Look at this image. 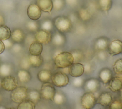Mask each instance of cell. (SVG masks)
Masks as SVG:
<instances>
[{
    "instance_id": "cell-22",
    "label": "cell",
    "mask_w": 122,
    "mask_h": 109,
    "mask_svg": "<svg viewBox=\"0 0 122 109\" xmlns=\"http://www.w3.org/2000/svg\"><path fill=\"white\" fill-rule=\"evenodd\" d=\"M18 77L19 80L24 83H28L31 79L30 74L26 70L21 69L18 72Z\"/></svg>"
},
{
    "instance_id": "cell-31",
    "label": "cell",
    "mask_w": 122,
    "mask_h": 109,
    "mask_svg": "<svg viewBox=\"0 0 122 109\" xmlns=\"http://www.w3.org/2000/svg\"><path fill=\"white\" fill-rule=\"evenodd\" d=\"M65 97L62 93L56 92L53 98V101L57 105H62L65 101Z\"/></svg>"
},
{
    "instance_id": "cell-51",
    "label": "cell",
    "mask_w": 122,
    "mask_h": 109,
    "mask_svg": "<svg viewBox=\"0 0 122 109\" xmlns=\"http://www.w3.org/2000/svg\"><path fill=\"white\" fill-rule=\"evenodd\" d=\"M105 109H109V108H106Z\"/></svg>"
},
{
    "instance_id": "cell-48",
    "label": "cell",
    "mask_w": 122,
    "mask_h": 109,
    "mask_svg": "<svg viewBox=\"0 0 122 109\" xmlns=\"http://www.w3.org/2000/svg\"><path fill=\"white\" fill-rule=\"evenodd\" d=\"M6 109H15L14 108H7Z\"/></svg>"
},
{
    "instance_id": "cell-41",
    "label": "cell",
    "mask_w": 122,
    "mask_h": 109,
    "mask_svg": "<svg viewBox=\"0 0 122 109\" xmlns=\"http://www.w3.org/2000/svg\"><path fill=\"white\" fill-rule=\"evenodd\" d=\"M84 73H89L92 71V66L90 64L87 63L84 65Z\"/></svg>"
},
{
    "instance_id": "cell-33",
    "label": "cell",
    "mask_w": 122,
    "mask_h": 109,
    "mask_svg": "<svg viewBox=\"0 0 122 109\" xmlns=\"http://www.w3.org/2000/svg\"><path fill=\"white\" fill-rule=\"evenodd\" d=\"M26 28L32 32H37L39 30V25L35 21L28 22L26 24Z\"/></svg>"
},
{
    "instance_id": "cell-49",
    "label": "cell",
    "mask_w": 122,
    "mask_h": 109,
    "mask_svg": "<svg viewBox=\"0 0 122 109\" xmlns=\"http://www.w3.org/2000/svg\"><path fill=\"white\" fill-rule=\"evenodd\" d=\"M1 80L0 79V87H1Z\"/></svg>"
},
{
    "instance_id": "cell-30",
    "label": "cell",
    "mask_w": 122,
    "mask_h": 109,
    "mask_svg": "<svg viewBox=\"0 0 122 109\" xmlns=\"http://www.w3.org/2000/svg\"><path fill=\"white\" fill-rule=\"evenodd\" d=\"M11 71L10 66L7 64H3L0 66V75L4 77L9 76Z\"/></svg>"
},
{
    "instance_id": "cell-19",
    "label": "cell",
    "mask_w": 122,
    "mask_h": 109,
    "mask_svg": "<svg viewBox=\"0 0 122 109\" xmlns=\"http://www.w3.org/2000/svg\"><path fill=\"white\" fill-rule=\"evenodd\" d=\"M51 72L47 69H42L40 71L38 74L37 77L38 79L43 83L50 82L51 79Z\"/></svg>"
},
{
    "instance_id": "cell-32",
    "label": "cell",
    "mask_w": 122,
    "mask_h": 109,
    "mask_svg": "<svg viewBox=\"0 0 122 109\" xmlns=\"http://www.w3.org/2000/svg\"><path fill=\"white\" fill-rule=\"evenodd\" d=\"M53 22L50 19L44 20L41 24V28L42 30L50 31L53 28Z\"/></svg>"
},
{
    "instance_id": "cell-15",
    "label": "cell",
    "mask_w": 122,
    "mask_h": 109,
    "mask_svg": "<svg viewBox=\"0 0 122 109\" xmlns=\"http://www.w3.org/2000/svg\"><path fill=\"white\" fill-rule=\"evenodd\" d=\"M112 77V73L111 69L108 68L102 69L99 74L100 81L104 84H107Z\"/></svg>"
},
{
    "instance_id": "cell-36",
    "label": "cell",
    "mask_w": 122,
    "mask_h": 109,
    "mask_svg": "<svg viewBox=\"0 0 122 109\" xmlns=\"http://www.w3.org/2000/svg\"><path fill=\"white\" fill-rule=\"evenodd\" d=\"M73 55L74 62H79L82 59L83 57V54L79 50H75L71 53Z\"/></svg>"
},
{
    "instance_id": "cell-28",
    "label": "cell",
    "mask_w": 122,
    "mask_h": 109,
    "mask_svg": "<svg viewBox=\"0 0 122 109\" xmlns=\"http://www.w3.org/2000/svg\"><path fill=\"white\" fill-rule=\"evenodd\" d=\"M35 105L30 99H25L21 101L17 106V109H35Z\"/></svg>"
},
{
    "instance_id": "cell-11",
    "label": "cell",
    "mask_w": 122,
    "mask_h": 109,
    "mask_svg": "<svg viewBox=\"0 0 122 109\" xmlns=\"http://www.w3.org/2000/svg\"><path fill=\"white\" fill-rule=\"evenodd\" d=\"M109 54L111 56L118 55L122 53V41L114 40L110 42L107 47Z\"/></svg>"
},
{
    "instance_id": "cell-1",
    "label": "cell",
    "mask_w": 122,
    "mask_h": 109,
    "mask_svg": "<svg viewBox=\"0 0 122 109\" xmlns=\"http://www.w3.org/2000/svg\"><path fill=\"white\" fill-rule=\"evenodd\" d=\"M54 63L57 68H67L74 63V58L71 52H61L54 57Z\"/></svg>"
},
{
    "instance_id": "cell-10",
    "label": "cell",
    "mask_w": 122,
    "mask_h": 109,
    "mask_svg": "<svg viewBox=\"0 0 122 109\" xmlns=\"http://www.w3.org/2000/svg\"><path fill=\"white\" fill-rule=\"evenodd\" d=\"M84 89L86 92L94 93L97 91L100 87V81L95 78H90L84 81Z\"/></svg>"
},
{
    "instance_id": "cell-14",
    "label": "cell",
    "mask_w": 122,
    "mask_h": 109,
    "mask_svg": "<svg viewBox=\"0 0 122 109\" xmlns=\"http://www.w3.org/2000/svg\"><path fill=\"white\" fill-rule=\"evenodd\" d=\"M112 101V97L110 93L109 92H103L98 97L97 99V103L103 107H106L109 106Z\"/></svg>"
},
{
    "instance_id": "cell-27",
    "label": "cell",
    "mask_w": 122,
    "mask_h": 109,
    "mask_svg": "<svg viewBox=\"0 0 122 109\" xmlns=\"http://www.w3.org/2000/svg\"><path fill=\"white\" fill-rule=\"evenodd\" d=\"M28 97L29 99L34 102L35 104L39 102L41 99V95L40 92L37 90H31L28 92Z\"/></svg>"
},
{
    "instance_id": "cell-29",
    "label": "cell",
    "mask_w": 122,
    "mask_h": 109,
    "mask_svg": "<svg viewBox=\"0 0 122 109\" xmlns=\"http://www.w3.org/2000/svg\"><path fill=\"white\" fill-rule=\"evenodd\" d=\"M112 68L114 72L119 76H122V58L117 59L114 62Z\"/></svg>"
},
{
    "instance_id": "cell-38",
    "label": "cell",
    "mask_w": 122,
    "mask_h": 109,
    "mask_svg": "<svg viewBox=\"0 0 122 109\" xmlns=\"http://www.w3.org/2000/svg\"><path fill=\"white\" fill-rule=\"evenodd\" d=\"M84 83V80L81 77H74V79L73 80V84L76 87H80L83 86Z\"/></svg>"
},
{
    "instance_id": "cell-7",
    "label": "cell",
    "mask_w": 122,
    "mask_h": 109,
    "mask_svg": "<svg viewBox=\"0 0 122 109\" xmlns=\"http://www.w3.org/2000/svg\"><path fill=\"white\" fill-rule=\"evenodd\" d=\"M18 86L17 79L13 76H8L4 77L1 82V87L4 90L12 91Z\"/></svg>"
},
{
    "instance_id": "cell-43",
    "label": "cell",
    "mask_w": 122,
    "mask_h": 109,
    "mask_svg": "<svg viewBox=\"0 0 122 109\" xmlns=\"http://www.w3.org/2000/svg\"><path fill=\"white\" fill-rule=\"evenodd\" d=\"M12 49H13V50L14 51V52H19L21 50V47L20 46V45L16 44V45H14L12 47Z\"/></svg>"
},
{
    "instance_id": "cell-39",
    "label": "cell",
    "mask_w": 122,
    "mask_h": 109,
    "mask_svg": "<svg viewBox=\"0 0 122 109\" xmlns=\"http://www.w3.org/2000/svg\"><path fill=\"white\" fill-rule=\"evenodd\" d=\"M98 56L100 60H104L106 59L107 55L106 53L104 52V51H99V53L98 54Z\"/></svg>"
},
{
    "instance_id": "cell-8",
    "label": "cell",
    "mask_w": 122,
    "mask_h": 109,
    "mask_svg": "<svg viewBox=\"0 0 122 109\" xmlns=\"http://www.w3.org/2000/svg\"><path fill=\"white\" fill-rule=\"evenodd\" d=\"M34 37L36 41L41 44H47L51 41L52 35L50 31L40 29L36 32Z\"/></svg>"
},
{
    "instance_id": "cell-40",
    "label": "cell",
    "mask_w": 122,
    "mask_h": 109,
    "mask_svg": "<svg viewBox=\"0 0 122 109\" xmlns=\"http://www.w3.org/2000/svg\"><path fill=\"white\" fill-rule=\"evenodd\" d=\"M3 42L5 48H9L11 47L13 45L12 42L10 40H9V39L4 40V41H3Z\"/></svg>"
},
{
    "instance_id": "cell-42",
    "label": "cell",
    "mask_w": 122,
    "mask_h": 109,
    "mask_svg": "<svg viewBox=\"0 0 122 109\" xmlns=\"http://www.w3.org/2000/svg\"><path fill=\"white\" fill-rule=\"evenodd\" d=\"M67 3L70 6H75L77 5L78 0H65Z\"/></svg>"
},
{
    "instance_id": "cell-2",
    "label": "cell",
    "mask_w": 122,
    "mask_h": 109,
    "mask_svg": "<svg viewBox=\"0 0 122 109\" xmlns=\"http://www.w3.org/2000/svg\"><path fill=\"white\" fill-rule=\"evenodd\" d=\"M53 24L56 29L60 33H66L72 28L71 20L66 16H60L56 17L53 21Z\"/></svg>"
},
{
    "instance_id": "cell-25",
    "label": "cell",
    "mask_w": 122,
    "mask_h": 109,
    "mask_svg": "<svg viewBox=\"0 0 122 109\" xmlns=\"http://www.w3.org/2000/svg\"><path fill=\"white\" fill-rule=\"evenodd\" d=\"M10 29L7 26H0V40L4 41L9 39L11 36Z\"/></svg>"
},
{
    "instance_id": "cell-50",
    "label": "cell",
    "mask_w": 122,
    "mask_h": 109,
    "mask_svg": "<svg viewBox=\"0 0 122 109\" xmlns=\"http://www.w3.org/2000/svg\"><path fill=\"white\" fill-rule=\"evenodd\" d=\"M1 97H0V101H1Z\"/></svg>"
},
{
    "instance_id": "cell-45",
    "label": "cell",
    "mask_w": 122,
    "mask_h": 109,
    "mask_svg": "<svg viewBox=\"0 0 122 109\" xmlns=\"http://www.w3.org/2000/svg\"><path fill=\"white\" fill-rule=\"evenodd\" d=\"M5 23V21L3 17L0 14V26L4 25Z\"/></svg>"
},
{
    "instance_id": "cell-5",
    "label": "cell",
    "mask_w": 122,
    "mask_h": 109,
    "mask_svg": "<svg viewBox=\"0 0 122 109\" xmlns=\"http://www.w3.org/2000/svg\"><path fill=\"white\" fill-rule=\"evenodd\" d=\"M51 80L54 86L59 87H65L69 83L68 76L62 72H57L53 74Z\"/></svg>"
},
{
    "instance_id": "cell-37",
    "label": "cell",
    "mask_w": 122,
    "mask_h": 109,
    "mask_svg": "<svg viewBox=\"0 0 122 109\" xmlns=\"http://www.w3.org/2000/svg\"><path fill=\"white\" fill-rule=\"evenodd\" d=\"M20 66L23 68V69H28L31 66L30 63L29 62L28 57L24 58L21 61Z\"/></svg>"
},
{
    "instance_id": "cell-23",
    "label": "cell",
    "mask_w": 122,
    "mask_h": 109,
    "mask_svg": "<svg viewBox=\"0 0 122 109\" xmlns=\"http://www.w3.org/2000/svg\"><path fill=\"white\" fill-rule=\"evenodd\" d=\"M29 62L31 66L34 67H39L41 66L43 62L42 57L40 55H30L29 57Z\"/></svg>"
},
{
    "instance_id": "cell-17",
    "label": "cell",
    "mask_w": 122,
    "mask_h": 109,
    "mask_svg": "<svg viewBox=\"0 0 122 109\" xmlns=\"http://www.w3.org/2000/svg\"><path fill=\"white\" fill-rule=\"evenodd\" d=\"M43 50L42 44L35 41L30 44L29 46V53L32 55H40Z\"/></svg>"
},
{
    "instance_id": "cell-44",
    "label": "cell",
    "mask_w": 122,
    "mask_h": 109,
    "mask_svg": "<svg viewBox=\"0 0 122 109\" xmlns=\"http://www.w3.org/2000/svg\"><path fill=\"white\" fill-rule=\"evenodd\" d=\"M5 46L2 41L0 40V54L2 53L5 50Z\"/></svg>"
},
{
    "instance_id": "cell-26",
    "label": "cell",
    "mask_w": 122,
    "mask_h": 109,
    "mask_svg": "<svg viewBox=\"0 0 122 109\" xmlns=\"http://www.w3.org/2000/svg\"><path fill=\"white\" fill-rule=\"evenodd\" d=\"M112 5V0H99L98 6L100 10L103 11H108Z\"/></svg>"
},
{
    "instance_id": "cell-20",
    "label": "cell",
    "mask_w": 122,
    "mask_h": 109,
    "mask_svg": "<svg viewBox=\"0 0 122 109\" xmlns=\"http://www.w3.org/2000/svg\"><path fill=\"white\" fill-rule=\"evenodd\" d=\"M51 41L54 45L61 46L64 44L66 42V38L61 33L57 32L52 36Z\"/></svg>"
},
{
    "instance_id": "cell-24",
    "label": "cell",
    "mask_w": 122,
    "mask_h": 109,
    "mask_svg": "<svg viewBox=\"0 0 122 109\" xmlns=\"http://www.w3.org/2000/svg\"><path fill=\"white\" fill-rule=\"evenodd\" d=\"M77 14L79 19L83 21H89L92 18V14L90 11L84 8L80 9L78 11Z\"/></svg>"
},
{
    "instance_id": "cell-47",
    "label": "cell",
    "mask_w": 122,
    "mask_h": 109,
    "mask_svg": "<svg viewBox=\"0 0 122 109\" xmlns=\"http://www.w3.org/2000/svg\"><path fill=\"white\" fill-rule=\"evenodd\" d=\"M0 109H6V108L2 106H0Z\"/></svg>"
},
{
    "instance_id": "cell-13",
    "label": "cell",
    "mask_w": 122,
    "mask_h": 109,
    "mask_svg": "<svg viewBox=\"0 0 122 109\" xmlns=\"http://www.w3.org/2000/svg\"><path fill=\"white\" fill-rule=\"evenodd\" d=\"M27 13L30 19L33 21H36L41 17V11L37 4H31L28 6Z\"/></svg>"
},
{
    "instance_id": "cell-9",
    "label": "cell",
    "mask_w": 122,
    "mask_h": 109,
    "mask_svg": "<svg viewBox=\"0 0 122 109\" xmlns=\"http://www.w3.org/2000/svg\"><path fill=\"white\" fill-rule=\"evenodd\" d=\"M68 69L69 74L73 77H81L84 73V65L79 62L72 63Z\"/></svg>"
},
{
    "instance_id": "cell-12",
    "label": "cell",
    "mask_w": 122,
    "mask_h": 109,
    "mask_svg": "<svg viewBox=\"0 0 122 109\" xmlns=\"http://www.w3.org/2000/svg\"><path fill=\"white\" fill-rule=\"evenodd\" d=\"M108 88L113 92H118L122 90V76L112 77L108 83Z\"/></svg>"
},
{
    "instance_id": "cell-34",
    "label": "cell",
    "mask_w": 122,
    "mask_h": 109,
    "mask_svg": "<svg viewBox=\"0 0 122 109\" xmlns=\"http://www.w3.org/2000/svg\"><path fill=\"white\" fill-rule=\"evenodd\" d=\"M53 9L56 11H60L61 10L65 5V1L64 0H53Z\"/></svg>"
},
{
    "instance_id": "cell-46",
    "label": "cell",
    "mask_w": 122,
    "mask_h": 109,
    "mask_svg": "<svg viewBox=\"0 0 122 109\" xmlns=\"http://www.w3.org/2000/svg\"><path fill=\"white\" fill-rule=\"evenodd\" d=\"M120 98H121V100L122 101V90L120 91Z\"/></svg>"
},
{
    "instance_id": "cell-35",
    "label": "cell",
    "mask_w": 122,
    "mask_h": 109,
    "mask_svg": "<svg viewBox=\"0 0 122 109\" xmlns=\"http://www.w3.org/2000/svg\"><path fill=\"white\" fill-rule=\"evenodd\" d=\"M108 108L109 109H122V101L121 100L112 101Z\"/></svg>"
},
{
    "instance_id": "cell-21",
    "label": "cell",
    "mask_w": 122,
    "mask_h": 109,
    "mask_svg": "<svg viewBox=\"0 0 122 109\" xmlns=\"http://www.w3.org/2000/svg\"><path fill=\"white\" fill-rule=\"evenodd\" d=\"M12 40L17 43H20L23 41L25 38V34L22 30L20 29H15L12 31L11 33Z\"/></svg>"
},
{
    "instance_id": "cell-4",
    "label": "cell",
    "mask_w": 122,
    "mask_h": 109,
    "mask_svg": "<svg viewBox=\"0 0 122 109\" xmlns=\"http://www.w3.org/2000/svg\"><path fill=\"white\" fill-rule=\"evenodd\" d=\"M28 89L26 87L23 86L17 87L11 91L10 98L13 102L20 103L28 97Z\"/></svg>"
},
{
    "instance_id": "cell-16",
    "label": "cell",
    "mask_w": 122,
    "mask_h": 109,
    "mask_svg": "<svg viewBox=\"0 0 122 109\" xmlns=\"http://www.w3.org/2000/svg\"><path fill=\"white\" fill-rule=\"evenodd\" d=\"M37 5L41 11L45 12L50 13L53 9L52 0H37Z\"/></svg>"
},
{
    "instance_id": "cell-18",
    "label": "cell",
    "mask_w": 122,
    "mask_h": 109,
    "mask_svg": "<svg viewBox=\"0 0 122 109\" xmlns=\"http://www.w3.org/2000/svg\"><path fill=\"white\" fill-rule=\"evenodd\" d=\"M109 41L108 38L104 37H101L97 39L95 42V49L99 51H104L108 47L109 44Z\"/></svg>"
},
{
    "instance_id": "cell-6",
    "label": "cell",
    "mask_w": 122,
    "mask_h": 109,
    "mask_svg": "<svg viewBox=\"0 0 122 109\" xmlns=\"http://www.w3.org/2000/svg\"><path fill=\"white\" fill-rule=\"evenodd\" d=\"M56 92L54 87L50 82L43 83L40 90L41 97L46 100H53Z\"/></svg>"
},
{
    "instance_id": "cell-3",
    "label": "cell",
    "mask_w": 122,
    "mask_h": 109,
    "mask_svg": "<svg viewBox=\"0 0 122 109\" xmlns=\"http://www.w3.org/2000/svg\"><path fill=\"white\" fill-rule=\"evenodd\" d=\"M97 103V99L94 93L85 92L81 98V104L84 109H92Z\"/></svg>"
}]
</instances>
